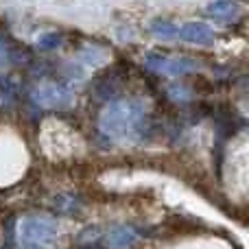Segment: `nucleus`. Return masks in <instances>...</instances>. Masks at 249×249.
Returning <instances> with one entry per match:
<instances>
[{"label": "nucleus", "instance_id": "1a4fd4ad", "mask_svg": "<svg viewBox=\"0 0 249 249\" xmlns=\"http://www.w3.org/2000/svg\"><path fill=\"white\" fill-rule=\"evenodd\" d=\"M61 44V35H57V33H46V35H42V37L37 39V46L39 48H57Z\"/></svg>", "mask_w": 249, "mask_h": 249}, {"label": "nucleus", "instance_id": "0eeeda50", "mask_svg": "<svg viewBox=\"0 0 249 249\" xmlns=\"http://www.w3.org/2000/svg\"><path fill=\"white\" fill-rule=\"evenodd\" d=\"M208 16L221 22H232L238 18V4L234 0H216V2L208 4Z\"/></svg>", "mask_w": 249, "mask_h": 249}, {"label": "nucleus", "instance_id": "f257e3e1", "mask_svg": "<svg viewBox=\"0 0 249 249\" xmlns=\"http://www.w3.org/2000/svg\"><path fill=\"white\" fill-rule=\"evenodd\" d=\"M99 129L105 138L121 144L138 142L146 131V107L138 99L114 101L101 112Z\"/></svg>", "mask_w": 249, "mask_h": 249}, {"label": "nucleus", "instance_id": "9d476101", "mask_svg": "<svg viewBox=\"0 0 249 249\" xmlns=\"http://www.w3.org/2000/svg\"><path fill=\"white\" fill-rule=\"evenodd\" d=\"M0 105H2V94H0Z\"/></svg>", "mask_w": 249, "mask_h": 249}, {"label": "nucleus", "instance_id": "6e6552de", "mask_svg": "<svg viewBox=\"0 0 249 249\" xmlns=\"http://www.w3.org/2000/svg\"><path fill=\"white\" fill-rule=\"evenodd\" d=\"M177 31H179V26H175L173 22H168V20H162V18H158V20L151 22V33H153L158 39L177 37Z\"/></svg>", "mask_w": 249, "mask_h": 249}, {"label": "nucleus", "instance_id": "7ed1b4c3", "mask_svg": "<svg viewBox=\"0 0 249 249\" xmlns=\"http://www.w3.org/2000/svg\"><path fill=\"white\" fill-rule=\"evenodd\" d=\"M144 66L158 74L166 77H184L199 68L197 59L184 55H162V53H149L144 55Z\"/></svg>", "mask_w": 249, "mask_h": 249}, {"label": "nucleus", "instance_id": "39448f33", "mask_svg": "<svg viewBox=\"0 0 249 249\" xmlns=\"http://www.w3.org/2000/svg\"><path fill=\"white\" fill-rule=\"evenodd\" d=\"M140 241V234L131 225H116L103 236L105 249H133Z\"/></svg>", "mask_w": 249, "mask_h": 249}, {"label": "nucleus", "instance_id": "423d86ee", "mask_svg": "<svg viewBox=\"0 0 249 249\" xmlns=\"http://www.w3.org/2000/svg\"><path fill=\"white\" fill-rule=\"evenodd\" d=\"M184 42L197 44V46H212L214 44V31L203 22H186L179 31H177Z\"/></svg>", "mask_w": 249, "mask_h": 249}, {"label": "nucleus", "instance_id": "f03ea898", "mask_svg": "<svg viewBox=\"0 0 249 249\" xmlns=\"http://www.w3.org/2000/svg\"><path fill=\"white\" fill-rule=\"evenodd\" d=\"M59 223L48 214L24 216L18 225V241L22 249H46L55 241Z\"/></svg>", "mask_w": 249, "mask_h": 249}, {"label": "nucleus", "instance_id": "20e7f679", "mask_svg": "<svg viewBox=\"0 0 249 249\" xmlns=\"http://www.w3.org/2000/svg\"><path fill=\"white\" fill-rule=\"evenodd\" d=\"M33 103L44 109H68L74 103V94L70 88L59 83H42L31 94Z\"/></svg>", "mask_w": 249, "mask_h": 249}]
</instances>
